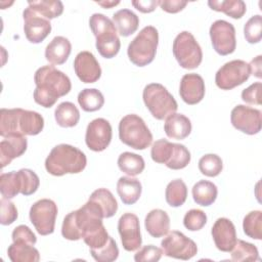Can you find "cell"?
I'll list each match as a JSON object with an SVG mask.
<instances>
[{"label": "cell", "mask_w": 262, "mask_h": 262, "mask_svg": "<svg viewBox=\"0 0 262 262\" xmlns=\"http://www.w3.org/2000/svg\"><path fill=\"white\" fill-rule=\"evenodd\" d=\"M29 7L47 19L58 17L63 12V4L59 0L28 1Z\"/></svg>", "instance_id": "34"}, {"label": "cell", "mask_w": 262, "mask_h": 262, "mask_svg": "<svg viewBox=\"0 0 262 262\" xmlns=\"http://www.w3.org/2000/svg\"><path fill=\"white\" fill-rule=\"evenodd\" d=\"M208 5L212 10L223 12L232 18H241L247 11L246 3L243 0H210Z\"/></svg>", "instance_id": "32"}, {"label": "cell", "mask_w": 262, "mask_h": 262, "mask_svg": "<svg viewBox=\"0 0 262 262\" xmlns=\"http://www.w3.org/2000/svg\"><path fill=\"white\" fill-rule=\"evenodd\" d=\"M162 255V249L154 245H146L136 252L134 255V260L136 262H157L161 259Z\"/></svg>", "instance_id": "45"}, {"label": "cell", "mask_w": 262, "mask_h": 262, "mask_svg": "<svg viewBox=\"0 0 262 262\" xmlns=\"http://www.w3.org/2000/svg\"><path fill=\"white\" fill-rule=\"evenodd\" d=\"M261 55H258L256 56L254 59H252V61L249 63L250 66V70H251V74L254 75L255 77L257 78H261V74H262V71H261Z\"/></svg>", "instance_id": "50"}, {"label": "cell", "mask_w": 262, "mask_h": 262, "mask_svg": "<svg viewBox=\"0 0 262 262\" xmlns=\"http://www.w3.org/2000/svg\"><path fill=\"white\" fill-rule=\"evenodd\" d=\"M261 112L257 108L237 104L231 111L230 121L232 126L238 131L248 135H254L261 130Z\"/></svg>", "instance_id": "15"}, {"label": "cell", "mask_w": 262, "mask_h": 262, "mask_svg": "<svg viewBox=\"0 0 262 262\" xmlns=\"http://www.w3.org/2000/svg\"><path fill=\"white\" fill-rule=\"evenodd\" d=\"M95 3H97L100 6H102L103 8L110 9V8L120 4V1H95Z\"/></svg>", "instance_id": "51"}, {"label": "cell", "mask_w": 262, "mask_h": 262, "mask_svg": "<svg viewBox=\"0 0 262 262\" xmlns=\"http://www.w3.org/2000/svg\"><path fill=\"white\" fill-rule=\"evenodd\" d=\"M244 35L250 44L259 43L262 37V16L256 14L251 16L244 27Z\"/></svg>", "instance_id": "42"}, {"label": "cell", "mask_w": 262, "mask_h": 262, "mask_svg": "<svg viewBox=\"0 0 262 262\" xmlns=\"http://www.w3.org/2000/svg\"><path fill=\"white\" fill-rule=\"evenodd\" d=\"M132 5L142 13L152 12L156 7L159 5V1L155 0H134L132 1Z\"/></svg>", "instance_id": "49"}, {"label": "cell", "mask_w": 262, "mask_h": 262, "mask_svg": "<svg viewBox=\"0 0 262 262\" xmlns=\"http://www.w3.org/2000/svg\"><path fill=\"white\" fill-rule=\"evenodd\" d=\"M89 26L95 36L98 53L104 58L115 57L120 51L121 42L113 20L102 13H93Z\"/></svg>", "instance_id": "5"}, {"label": "cell", "mask_w": 262, "mask_h": 262, "mask_svg": "<svg viewBox=\"0 0 262 262\" xmlns=\"http://www.w3.org/2000/svg\"><path fill=\"white\" fill-rule=\"evenodd\" d=\"M205 82L202 76L194 73H190L185 74L181 78L179 86V95L185 103L193 105L201 102L205 96Z\"/></svg>", "instance_id": "20"}, {"label": "cell", "mask_w": 262, "mask_h": 262, "mask_svg": "<svg viewBox=\"0 0 262 262\" xmlns=\"http://www.w3.org/2000/svg\"><path fill=\"white\" fill-rule=\"evenodd\" d=\"M28 147V140L26 136L9 135L4 137L0 142V163L3 169L9 165L13 159L18 158L25 154Z\"/></svg>", "instance_id": "22"}, {"label": "cell", "mask_w": 262, "mask_h": 262, "mask_svg": "<svg viewBox=\"0 0 262 262\" xmlns=\"http://www.w3.org/2000/svg\"><path fill=\"white\" fill-rule=\"evenodd\" d=\"M192 198L193 201L203 207L212 205L218 194L217 186L208 180H200L192 186Z\"/></svg>", "instance_id": "30"}, {"label": "cell", "mask_w": 262, "mask_h": 262, "mask_svg": "<svg viewBox=\"0 0 262 262\" xmlns=\"http://www.w3.org/2000/svg\"><path fill=\"white\" fill-rule=\"evenodd\" d=\"M249 63L242 59H233L224 63L215 75V83L222 90H231L244 84L250 77Z\"/></svg>", "instance_id": "12"}, {"label": "cell", "mask_w": 262, "mask_h": 262, "mask_svg": "<svg viewBox=\"0 0 262 262\" xmlns=\"http://www.w3.org/2000/svg\"><path fill=\"white\" fill-rule=\"evenodd\" d=\"M210 38L214 50L224 56L234 52L236 48L235 29L232 24L218 19L214 21L210 27Z\"/></svg>", "instance_id": "14"}, {"label": "cell", "mask_w": 262, "mask_h": 262, "mask_svg": "<svg viewBox=\"0 0 262 262\" xmlns=\"http://www.w3.org/2000/svg\"><path fill=\"white\" fill-rule=\"evenodd\" d=\"M90 254L97 262H112L119 256L118 246L113 237H108L106 244L99 249H90Z\"/></svg>", "instance_id": "41"}, {"label": "cell", "mask_w": 262, "mask_h": 262, "mask_svg": "<svg viewBox=\"0 0 262 262\" xmlns=\"http://www.w3.org/2000/svg\"><path fill=\"white\" fill-rule=\"evenodd\" d=\"M74 70L83 83H94L101 76V68L90 51H81L76 55Z\"/></svg>", "instance_id": "19"}, {"label": "cell", "mask_w": 262, "mask_h": 262, "mask_svg": "<svg viewBox=\"0 0 262 262\" xmlns=\"http://www.w3.org/2000/svg\"><path fill=\"white\" fill-rule=\"evenodd\" d=\"M158 44V30L152 26L144 27L128 45L127 54L130 61L137 67L149 64L155 59Z\"/></svg>", "instance_id": "7"}, {"label": "cell", "mask_w": 262, "mask_h": 262, "mask_svg": "<svg viewBox=\"0 0 262 262\" xmlns=\"http://www.w3.org/2000/svg\"><path fill=\"white\" fill-rule=\"evenodd\" d=\"M24 32L28 41L33 44H38L51 32V24L49 19L40 15L29 6L23 12Z\"/></svg>", "instance_id": "18"}, {"label": "cell", "mask_w": 262, "mask_h": 262, "mask_svg": "<svg viewBox=\"0 0 262 262\" xmlns=\"http://www.w3.org/2000/svg\"><path fill=\"white\" fill-rule=\"evenodd\" d=\"M17 216L15 205L9 199L2 198L0 200V223L2 225H10L17 219Z\"/></svg>", "instance_id": "44"}, {"label": "cell", "mask_w": 262, "mask_h": 262, "mask_svg": "<svg viewBox=\"0 0 262 262\" xmlns=\"http://www.w3.org/2000/svg\"><path fill=\"white\" fill-rule=\"evenodd\" d=\"M160 7L168 13H177L181 11L186 5L187 1L184 0H161L159 1Z\"/></svg>", "instance_id": "48"}, {"label": "cell", "mask_w": 262, "mask_h": 262, "mask_svg": "<svg viewBox=\"0 0 262 262\" xmlns=\"http://www.w3.org/2000/svg\"><path fill=\"white\" fill-rule=\"evenodd\" d=\"M44 128L43 117L34 111L16 108H1L0 135H37Z\"/></svg>", "instance_id": "3"}, {"label": "cell", "mask_w": 262, "mask_h": 262, "mask_svg": "<svg viewBox=\"0 0 262 262\" xmlns=\"http://www.w3.org/2000/svg\"><path fill=\"white\" fill-rule=\"evenodd\" d=\"M165 120L164 131L169 138L181 140L190 134L191 123L186 116L174 113Z\"/></svg>", "instance_id": "25"}, {"label": "cell", "mask_w": 262, "mask_h": 262, "mask_svg": "<svg viewBox=\"0 0 262 262\" xmlns=\"http://www.w3.org/2000/svg\"><path fill=\"white\" fill-rule=\"evenodd\" d=\"M113 130L110 122L103 118L92 120L86 129L85 142L89 149L102 151L111 143Z\"/></svg>", "instance_id": "16"}, {"label": "cell", "mask_w": 262, "mask_h": 262, "mask_svg": "<svg viewBox=\"0 0 262 262\" xmlns=\"http://www.w3.org/2000/svg\"><path fill=\"white\" fill-rule=\"evenodd\" d=\"M7 254L12 262H38L39 251L34 245L13 242L7 249Z\"/></svg>", "instance_id": "29"}, {"label": "cell", "mask_w": 262, "mask_h": 262, "mask_svg": "<svg viewBox=\"0 0 262 262\" xmlns=\"http://www.w3.org/2000/svg\"><path fill=\"white\" fill-rule=\"evenodd\" d=\"M103 215L99 208L88 201L78 210L69 213L61 225V234L66 239H84L89 249H99L108 241V233L102 223Z\"/></svg>", "instance_id": "1"}, {"label": "cell", "mask_w": 262, "mask_h": 262, "mask_svg": "<svg viewBox=\"0 0 262 262\" xmlns=\"http://www.w3.org/2000/svg\"><path fill=\"white\" fill-rule=\"evenodd\" d=\"M166 202L169 206L177 208L182 206L187 198V186L182 179H174L168 183L165 191Z\"/></svg>", "instance_id": "35"}, {"label": "cell", "mask_w": 262, "mask_h": 262, "mask_svg": "<svg viewBox=\"0 0 262 262\" xmlns=\"http://www.w3.org/2000/svg\"><path fill=\"white\" fill-rule=\"evenodd\" d=\"M113 23L122 37L135 33L139 26V17L130 9H120L113 14Z\"/></svg>", "instance_id": "27"}, {"label": "cell", "mask_w": 262, "mask_h": 262, "mask_svg": "<svg viewBox=\"0 0 262 262\" xmlns=\"http://www.w3.org/2000/svg\"><path fill=\"white\" fill-rule=\"evenodd\" d=\"M34 100L46 108L53 106L59 97L67 95L72 89L70 78L53 66L39 68L34 75Z\"/></svg>", "instance_id": "2"}, {"label": "cell", "mask_w": 262, "mask_h": 262, "mask_svg": "<svg viewBox=\"0 0 262 262\" xmlns=\"http://www.w3.org/2000/svg\"><path fill=\"white\" fill-rule=\"evenodd\" d=\"M78 102L85 112H96L104 103L102 93L95 88H85L78 94Z\"/></svg>", "instance_id": "36"}, {"label": "cell", "mask_w": 262, "mask_h": 262, "mask_svg": "<svg viewBox=\"0 0 262 262\" xmlns=\"http://www.w3.org/2000/svg\"><path fill=\"white\" fill-rule=\"evenodd\" d=\"M57 212L56 204L49 199H41L32 205L29 216L39 234L48 235L53 233Z\"/></svg>", "instance_id": "11"}, {"label": "cell", "mask_w": 262, "mask_h": 262, "mask_svg": "<svg viewBox=\"0 0 262 262\" xmlns=\"http://www.w3.org/2000/svg\"><path fill=\"white\" fill-rule=\"evenodd\" d=\"M144 226L152 237L165 236L170 230V217L164 210L154 209L145 216Z\"/></svg>", "instance_id": "24"}, {"label": "cell", "mask_w": 262, "mask_h": 262, "mask_svg": "<svg viewBox=\"0 0 262 262\" xmlns=\"http://www.w3.org/2000/svg\"><path fill=\"white\" fill-rule=\"evenodd\" d=\"M72 51V44L68 38L62 36L54 37L45 49V58L51 64H63Z\"/></svg>", "instance_id": "23"}, {"label": "cell", "mask_w": 262, "mask_h": 262, "mask_svg": "<svg viewBox=\"0 0 262 262\" xmlns=\"http://www.w3.org/2000/svg\"><path fill=\"white\" fill-rule=\"evenodd\" d=\"M118 231L121 236L123 248L133 252L141 247L140 224L138 217L133 213H124L118 221Z\"/></svg>", "instance_id": "17"}, {"label": "cell", "mask_w": 262, "mask_h": 262, "mask_svg": "<svg viewBox=\"0 0 262 262\" xmlns=\"http://www.w3.org/2000/svg\"><path fill=\"white\" fill-rule=\"evenodd\" d=\"M211 233L216 248L222 252H230L237 239L234 224L225 217L215 221Z\"/></svg>", "instance_id": "21"}, {"label": "cell", "mask_w": 262, "mask_h": 262, "mask_svg": "<svg viewBox=\"0 0 262 262\" xmlns=\"http://www.w3.org/2000/svg\"><path fill=\"white\" fill-rule=\"evenodd\" d=\"M243 229L249 237L260 241L262 238V212L255 210L248 213L243 221Z\"/></svg>", "instance_id": "39"}, {"label": "cell", "mask_w": 262, "mask_h": 262, "mask_svg": "<svg viewBox=\"0 0 262 262\" xmlns=\"http://www.w3.org/2000/svg\"><path fill=\"white\" fill-rule=\"evenodd\" d=\"M175 144L176 143H172L164 138L155 141L150 149V157L152 161L158 164H165L168 166L172 161L175 151Z\"/></svg>", "instance_id": "37"}, {"label": "cell", "mask_w": 262, "mask_h": 262, "mask_svg": "<svg viewBox=\"0 0 262 262\" xmlns=\"http://www.w3.org/2000/svg\"><path fill=\"white\" fill-rule=\"evenodd\" d=\"M163 254L180 260H189L198 253L196 244L180 231L168 232L161 242Z\"/></svg>", "instance_id": "13"}, {"label": "cell", "mask_w": 262, "mask_h": 262, "mask_svg": "<svg viewBox=\"0 0 262 262\" xmlns=\"http://www.w3.org/2000/svg\"><path fill=\"white\" fill-rule=\"evenodd\" d=\"M172 50L177 62L183 69H196L203 60L202 48L190 32L179 33L173 41Z\"/></svg>", "instance_id": "10"}, {"label": "cell", "mask_w": 262, "mask_h": 262, "mask_svg": "<svg viewBox=\"0 0 262 262\" xmlns=\"http://www.w3.org/2000/svg\"><path fill=\"white\" fill-rule=\"evenodd\" d=\"M119 138L124 144L142 150L151 144L152 134L142 118L135 114H129L123 117L119 123Z\"/></svg>", "instance_id": "8"}, {"label": "cell", "mask_w": 262, "mask_h": 262, "mask_svg": "<svg viewBox=\"0 0 262 262\" xmlns=\"http://www.w3.org/2000/svg\"><path fill=\"white\" fill-rule=\"evenodd\" d=\"M54 118L58 126L71 128L78 124L80 120V112L73 102L63 101L56 106Z\"/></svg>", "instance_id": "31"}, {"label": "cell", "mask_w": 262, "mask_h": 262, "mask_svg": "<svg viewBox=\"0 0 262 262\" xmlns=\"http://www.w3.org/2000/svg\"><path fill=\"white\" fill-rule=\"evenodd\" d=\"M207 223V215L200 209H191L183 218V225L190 231L201 230Z\"/></svg>", "instance_id": "43"}, {"label": "cell", "mask_w": 262, "mask_h": 262, "mask_svg": "<svg viewBox=\"0 0 262 262\" xmlns=\"http://www.w3.org/2000/svg\"><path fill=\"white\" fill-rule=\"evenodd\" d=\"M141 191L142 186L140 181L131 176L120 177L117 182V192L125 205L135 204L139 200Z\"/></svg>", "instance_id": "26"}, {"label": "cell", "mask_w": 262, "mask_h": 262, "mask_svg": "<svg viewBox=\"0 0 262 262\" xmlns=\"http://www.w3.org/2000/svg\"><path fill=\"white\" fill-rule=\"evenodd\" d=\"M12 242L15 243H26L30 245H35L37 242V237L35 233L28 227L27 225H18L16 226L11 234Z\"/></svg>", "instance_id": "47"}, {"label": "cell", "mask_w": 262, "mask_h": 262, "mask_svg": "<svg viewBox=\"0 0 262 262\" xmlns=\"http://www.w3.org/2000/svg\"><path fill=\"white\" fill-rule=\"evenodd\" d=\"M231 260L235 262L258 261L259 252L256 246L243 239H236L235 245L231 249Z\"/></svg>", "instance_id": "38"}, {"label": "cell", "mask_w": 262, "mask_h": 262, "mask_svg": "<svg viewBox=\"0 0 262 262\" xmlns=\"http://www.w3.org/2000/svg\"><path fill=\"white\" fill-rule=\"evenodd\" d=\"M261 82H255L251 84L248 88L244 89L242 92V99L248 104H261Z\"/></svg>", "instance_id": "46"}, {"label": "cell", "mask_w": 262, "mask_h": 262, "mask_svg": "<svg viewBox=\"0 0 262 262\" xmlns=\"http://www.w3.org/2000/svg\"><path fill=\"white\" fill-rule=\"evenodd\" d=\"M40 185L38 175L30 169H20L2 173L0 176V191L2 198L13 199L18 193L31 195L35 193Z\"/></svg>", "instance_id": "6"}, {"label": "cell", "mask_w": 262, "mask_h": 262, "mask_svg": "<svg viewBox=\"0 0 262 262\" xmlns=\"http://www.w3.org/2000/svg\"><path fill=\"white\" fill-rule=\"evenodd\" d=\"M118 167L122 172L132 177L143 172L145 163L141 156L130 151H125L122 152L118 158Z\"/></svg>", "instance_id": "33"}, {"label": "cell", "mask_w": 262, "mask_h": 262, "mask_svg": "<svg viewBox=\"0 0 262 262\" xmlns=\"http://www.w3.org/2000/svg\"><path fill=\"white\" fill-rule=\"evenodd\" d=\"M86 165L87 158L85 154L79 148L66 143L54 146L45 160V169L53 176L80 173Z\"/></svg>", "instance_id": "4"}, {"label": "cell", "mask_w": 262, "mask_h": 262, "mask_svg": "<svg viewBox=\"0 0 262 262\" xmlns=\"http://www.w3.org/2000/svg\"><path fill=\"white\" fill-rule=\"evenodd\" d=\"M223 169V163L219 156L215 154H207L199 161L200 172L208 177L218 176Z\"/></svg>", "instance_id": "40"}, {"label": "cell", "mask_w": 262, "mask_h": 262, "mask_svg": "<svg viewBox=\"0 0 262 262\" xmlns=\"http://www.w3.org/2000/svg\"><path fill=\"white\" fill-rule=\"evenodd\" d=\"M145 106L157 120H164L176 113L178 104L173 95L160 83L146 85L142 92Z\"/></svg>", "instance_id": "9"}, {"label": "cell", "mask_w": 262, "mask_h": 262, "mask_svg": "<svg viewBox=\"0 0 262 262\" xmlns=\"http://www.w3.org/2000/svg\"><path fill=\"white\" fill-rule=\"evenodd\" d=\"M90 202L94 203L101 211L103 218L113 217L118 210V203L113 193L106 188H97L89 196Z\"/></svg>", "instance_id": "28"}]
</instances>
